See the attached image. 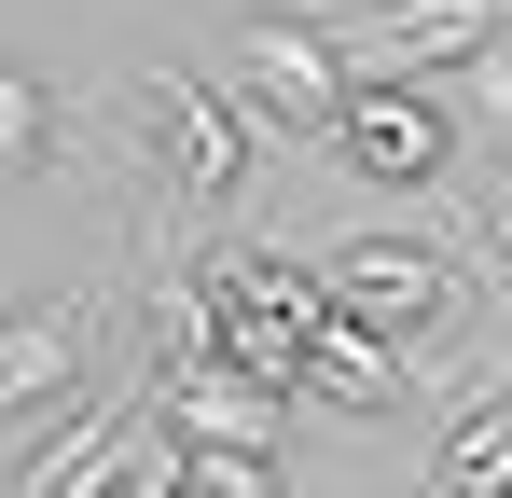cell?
<instances>
[{"mask_svg":"<svg viewBox=\"0 0 512 498\" xmlns=\"http://www.w3.org/2000/svg\"><path fill=\"white\" fill-rule=\"evenodd\" d=\"M333 166L374 180V194H429V180H457V111H443L416 70H346Z\"/></svg>","mask_w":512,"mask_h":498,"instance_id":"cell-1","label":"cell"},{"mask_svg":"<svg viewBox=\"0 0 512 498\" xmlns=\"http://www.w3.org/2000/svg\"><path fill=\"white\" fill-rule=\"evenodd\" d=\"M208 305H222V360H250V374H305V332L333 319V291H319V263L305 249H208Z\"/></svg>","mask_w":512,"mask_h":498,"instance_id":"cell-2","label":"cell"},{"mask_svg":"<svg viewBox=\"0 0 512 498\" xmlns=\"http://www.w3.org/2000/svg\"><path fill=\"white\" fill-rule=\"evenodd\" d=\"M125 125L153 139V180L194 194V208H222L250 180V111L222 83H194V70H125Z\"/></svg>","mask_w":512,"mask_h":498,"instance_id":"cell-3","label":"cell"},{"mask_svg":"<svg viewBox=\"0 0 512 498\" xmlns=\"http://www.w3.org/2000/svg\"><path fill=\"white\" fill-rule=\"evenodd\" d=\"M319 291H333V319H360L374 346H416V332H443L457 319V263L443 249H416V236H360V249H333L319 263Z\"/></svg>","mask_w":512,"mask_h":498,"instance_id":"cell-4","label":"cell"},{"mask_svg":"<svg viewBox=\"0 0 512 498\" xmlns=\"http://www.w3.org/2000/svg\"><path fill=\"white\" fill-rule=\"evenodd\" d=\"M236 70H250V97L291 125V139H333V111H346V42H333V28L250 14V28H236Z\"/></svg>","mask_w":512,"mask_h":498,"instance_id":"cell-5","label":"cell"},{"mask_svg":"<svg viewBox=\"0 0 512 498\" xmlns=\"http://www.w3.org/2000/svg\"><path fill=\"white\" fill-rule=\"evenodd\" d=\"M97 360V305L70 291V305H0V429L14 415H56L70 388H84Z\"/></svg>","mask_w":512,"mask_h":498,"instance_id":"cell-6","label":"cell"},{"mask_svg":"<svg viewBox=\"0 0 512 498\" xmlns=\"http://www.w3.org/2000/svg\"><path fill=\"white\" fill-rule=\"evenodd\" d=\"M139 402H167V443H277V429H291V388L250 374V360H180Z\"/></svg>","mask_w":512,"mask_h":498,"instance_id":"cell-7","label":"cell"},{"mask_svg":"<svg viewBox=\"0 0 512 498\" xmlns=\"http://www.w3.org/2000/svg\"><path fill=\"white\" fill-rule=\"evenodd\" d=\"M333 42H346V70H471L499 42V0H374Z\"/></svg>","mask_w":512,"mask_h":498,"instance_id":"cell-8","label":"cell"},{"mask_svg":"<svg viewBox=\"0 0 512 498\" xmlns=\"http://www.w3.org/2000/svg\"><path fill=\"white\" fill-rule=\"evenodd\" d=\"M125 443H139V402H84V415H56V429L0 471V498H111Z\"/></svg>","mask_w":512,"mask_h":498,"instance_id":"cell-9","label":"cell"},{"mask_svg":"<svg viewBox=\"0 0 512 498\" xmlns=\"http://www.w3.org/2000/svg\"><path fill=\"white\" fill-rule=\"evenodd\" d=\"M291 388H305V402H333V415H388V402H402V346H374L360 319H319Z\"/></svg>","mask_w":512,"mask_h":498,"instance_id":"cell-10","label":"cell"},{"mask_svg":"<svg viewBox=\"0 0 512 498\" xmlns=\"http://www.w3.org/2000/svg\"><path fill=\"white\" fill-rule=\"evenodd\" d=\"M429 498H512V402H457V415H443Z\"/></svg>","mask_w":512,"mask_h":498,"instance_id":"cell-11","label":"cell"},{"mask_svg":"<svg viewBox=\"0 0 512 498\" xmlns=\"http://www.w3.org/2000/svg\"><path fill=\"white\" fill-rule=\"evenodd\" d=\"M56 153H70V111H56V83L0 56V180H42Z\"/></svg>","mask_w":512,"mask_h":498,"instance_id":"cell-12","label":"cell"},{"mask_svg":"<svg viewBox=\"0 0 512 498\" xmlns=\"http://www.w3.org/2000/svg\"><path fill=\"white\" fill-rule=\"evenodd\" d=\"M180 498H277V443H180Z\"/></svg>","mask_w":512,"mask_h":498,"instance_id":"cell-13","label":"cell"},{"mask_svg":"<svg viewBox=\"0 0 512 498\" xmlns=\"http://www.w3.org/2000/svg\"><path fill=\"white\" fill-rule=\"evenodd\" d=\"M471 194H485V236L512 249V166H485V180H471Z\"/></svg>","mask_w":512,"mask_h":498,"instance_id":"cell-14","label":"cell"},{"mask_svg":"<svg viewBox=\"0 0 512 498\" xmlns=\"http://www.w3.org/2000/svg\"><path fill=\"white\" fill-rule=\"evenodd\" d=\"M499 14H512V0H499Z\"/></svg>","mask_w":512,"mask_h":498,"instance_id":"cell-15","label":"cell"}]
</instances>
